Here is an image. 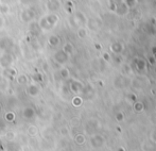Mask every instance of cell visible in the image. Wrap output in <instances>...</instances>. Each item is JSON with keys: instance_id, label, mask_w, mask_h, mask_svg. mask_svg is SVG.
Here are the masks:
<instances>
[{"instance_id": "2", "label": "cell", "mask_w": 156, "mask_h": 151, "mask_svg": "<svg viewBox=\"0 0 156 151\" xmlns=\"http://www.w3.org/2000/svg\"><path fill=\"white\" fill-rule=\"evenodd\" d=\"M5 138L8 139L10 143H12V142H14L15 138H16V134H15V132H13V131H10V132H8L5 134Z\"/></svg>"}, {"instance_id": "4", "label": "cell", "mask_w": 156, "mask_h": 151, "mask_svg": "<svg viewBox=\"0 0 156 151\" xmlns=\"http://www.w3.org/2000/svg\"><path fill=\"white\" fill-rule=\"evenodd\" d=\"M61 133H62L63 135H66V133H67V131L65 130V128H62V129H61Z\"/></svg>"}, {"instance_id": "1", "label": "cell", "mask_w": 156, "mask_h": 151, "mask_svg": "<svg viewBox=\"0 0 156 151\" xmlns=\"http://www.w3.org/2000/svg\"><path fill=\"white\" fill-rule=\"evenodd\" d=\"M26 133L28 134V136L35 137L38 134V128H37V126H35V124H30L27 128V130H26Z\"/></svg>"}, {"instance_id": "3", "label": "cell", "mask_w": 156, "mask_h": 151, "mask_svg": "<svg viewBox=\"0 0 156 151\" xmlns=\"http://www.w3.org/2000/svg\"><path fill=\"white\" fill-rule=\"evenodd\" d=\"M5 119L8 120V121H13V120L15 119V114L10 112V113H6L5 115Z\"/></svg>"}]
</instances>
